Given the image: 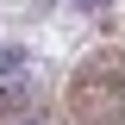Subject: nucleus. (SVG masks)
Returning a JSON list of instances; mask_svg holds the SVG:
<instances>
[{"mask_svg": "<svg viewBox=\"0 0 125 125\" xmlns=\"http://www.w3.org/2000/svg\"><path fill=\"white\" fill-rule=\"evenodd\" d=\"M69 125H125V50H100L75 69Z\"/></svg>", "mask_w": 125, "mask_h": 125, "instance_id": "nucleus-1", "label": "nucleus"}]
</instances>
